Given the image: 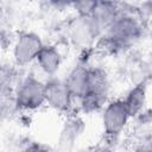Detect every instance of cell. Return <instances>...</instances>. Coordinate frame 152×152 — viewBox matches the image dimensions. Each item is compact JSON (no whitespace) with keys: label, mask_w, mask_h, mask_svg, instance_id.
Instances as JSON below:
<instances>
[{"label":"cell","mask_w":152,"mask_h":152,"mask_svg":"<svg viewBox=\"0 0 152 152\" xmlns=\"http://www.w3.org/2000/svg\"><path fill=\"white\" fill-rule=\"evenodd\" d=\"M14 88V71L12 68L0 64V100L8 96Z\"/></svg>","instance_id":"13"},{"label":"cell","mask_w":152,"mask_h":152,"mask_svg":"<svg viewBox=\"0 0 152 152\" xmlns=\"http://www.w3.org/2000/svg\"><path fill=\"white\" fill-rule=\"evenodd\" d=\"M65 86L68 87L74 101L80 100L87 91V82H88V66L84 64L75 65L66 77L63 80Z\"/></svg>","instance_id":"12"},{"label":"cell","mask_w":152,"mask_h":152,"mask_svg":"<svg viewBox=\"0 0 152 152\" xmlns=\"http://www.w3.org/2000/svg\"><path fill=\"white\" fill-rule=\"evenodd\" d=\"M44 82L33 75L24 77L14 88L13 103L20 110L32 112L45 104Z\"/></svg>","instance_id":"3"},{"label":"cell","mask_w":152,"mask_h":152,"mask_svg":"<svg viewBox=\"0 0 152 152\" xmlns=\"http://www.w3.org/2000/svg\"><path fill=\"white\" fill-rule=\"evenodd\" d=\"M88 152H109V150L104 148V147H97V148H94V150L88 151Z\"/></svg>","instance_id":"16"},{"label":"cell","mask_w":152,"mask_h":152,"mask_svg":"<svg viewBox=\"0 0 152 152\" xmlns=\"http://www.w3.org/2000/svg\"><path fill=\"white\" fill-rule=\"evenodd\" d=\"M147 81L142 80L133 86L122 99L131 119L140 116L144 113L145 106L147 103Z\"/></svg>","instance_id":"10"},{"label":"cell","mask_w":152,"mask_h":152,"mask_svg":"<svg viewBox=\"0 0 152 152\" xmlns=\"http://www.w3.org/2000/svg\"><path fill=\"white\" fill-rule=\"evenodd\" d=\"M144 33V23L131 10H122L109 27L101 34L100 43L110 52L124 51L137 43Z\"/></svg>","instance_id":"1"},{"label":"cell","mask_w":152,"mask_h":152,"mask_svg":"<svg viewBox=\"0 0 152 152\" xmlns=\"http://www.w3.org/2000/svg\"><path fill=\"white\" fill-rule=\"evenodd\" d=\"M109 80L104 69L101 66H88L87 91L78 100L80 109L84 114L97 112L108 102Z\"/></svg>","instance_id":"2"},{"label":"cell","mask_w":152,"mask_h":152,"mask_svg":"<svg viewBox=\"0 0 152 152\" xmlns=\"http://www.w3.org/2000/svg\"><path fill=\"white\" fill-rule=\"evenodd\" d=\"M36 62L42 72L49 77H53L62 65V55L55 45L45 44L38 53Z\"/></svg>","instance_id":"11"},{"label":"cell","mask_w":152,"mask_h":152,"mask_svg":"<svg viewBox=\"0 0 152 152\" xmlns=\"http://www.w3.org/2000/svg\"><path fill=\"white\" fill-rule=\"evenodd\" d=\"M45 86V104L56 112L69 114L72 109L74 99L62 78L56 76L49 77L44 82Z\"/></svg>","instance_id":"6"},{"label":"cell","mask_w":152,"mask_h":152,"mask_svg":"<svg viewBox=\"0 0 152 152\" xmlns=\"http://www.w3.org/2000/svg\"><path fill=\"white\" fill-rule=\"evenodd\" d=\"M96 1H88V0H82V1H74L70 2V6L76 11L77 15L80 17H89L94 10Z\"/></svg>","instance_id":"14"},{"label":"cell","mask_w":152,"mask_h":152,"mask_svg":"<svg viewBox=\"0 0 152 152\" xmlns=\"http://www.w3.org/2000/svg\"><path fill=\"white\" fill-rule=\"evenodd\" d=\"M131 116L126 109L122 99L108 101L102 108V127L107 139H116L126 128Z\"/></svg>","instance_id":"4"},{"label":"cell","mask_w":152,"mask_h":152,"mask_svg":"<svg viewBox=\"0 0 152 152\" xmlns=\"http://www.w3.org/2000/svg\"><path fill=\"white\" fill-rule=\"evenodd\" d=\"M86 129V124L78 115H69L64 121L59 137H58V150L59 152H71L77 144L78 139Z\"/></svg>","instance_id":"8"},{"label":"cell","mask_w":152,"mask_h":152,"mask_svg":"<svg viewBox=\"0 0 152 152\" xmlns=\"http://www.w3.org/2000/svg\"><path fill=\"white\" fill-rule=\"evenodd\" d=\"M69 36L75 46L88 49L101 37V32L90 17L77 15L69 26Z\"/></svg>","instance_id":"7"},{"label":"cell","mask_w":152,"mask_h":152,"mask_svg":"<svg viewBox=\"0 0 152 152\" xmlns=\"http://www.w3.org/2000/svg\"><path fill=\"white\" fill-rule=\"evenodd\" d=\"M121 11L122 8L120 7V4L110 1H96L89 17L102 34L121 13Z\"/></svg>","instance_id":"9"},{"label":"cell","mask_w":152,"mask_h":152,"mask_svg":"<svg viewBox=\"0 0 152 152\" xmlns=\"http://www.w3.org/2000/svg\"><path fill=\"white\" fill-rule=\"evenodd\" d=\"M44 45L42 37L36 32L25 31L19 33L13 44V58L15 64L24 66L34 62Z\"/></svg>","instance_id":"5"},{"label":"cell","mask_w":152,"mask_h":152,"mask_svg":"<svg viewBox=\"0 0 152 152\" xmlns=\"http://www.w3.org/2000/svg\"><path fill=\"white\" fill-rule=\"evenodd\" d=\"M20 152H50V151L48 147H45L42 144L32 142V144H28L27 146H25Z\"/></svg>","instance_id":"15"}]
</instances>
